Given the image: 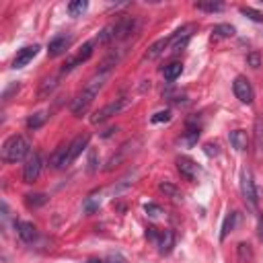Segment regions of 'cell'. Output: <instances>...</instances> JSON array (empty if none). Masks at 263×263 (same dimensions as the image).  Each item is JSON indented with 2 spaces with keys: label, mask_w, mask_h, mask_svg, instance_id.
Returning a JSON list of instances; mask_svg holds the SVG:
<instances>
[{
  "label": "cell",
  "mask_w": 263,
  "mask_h": 263,
  "mask_svg": "<svg viewBox=\"0 0 263 263\" xmlns=\"http://www.w3.org/2000/svg\"><path fill=\"white\" fill-rule=\"evenodd\" d=\"M97 171V152L90 150L88 152V173H95Z\"/></svg>",
  "instance_id": "obj_35"
},
{
  "label": "cell",
  "mask_w": 263,
  "mask_h": 263,
  "mask_svg": "<svg viewBox=\"0 0 263 263\" xmlns=\"http://www.w3.org/2000/svg\"><path fill=\"white\" fill-rule=\"evenodd\" d=\"M177 168H179V173H181L187 181H195L197 175H199V166H197L191 158H187V156H179V158H177Z\"/></svg>",
  "instance_id": "obj_11"
},
{
  "label": "cell",
  "mask_w": 263,
  "mask_h": 263,
  "mask_svg": "<svg viewBox=\"0 0 263 263\" xmlns=\"http://www.w3.org/2000/svg\"><path fill=\"white\" fill-rule=\"evenodd\" d=\"M105 263H127V259L123 255H119V253H109Z\"/></svg>",
  "instance_id": "obj_33"
},
{
  "label": "cell",
  "mask_w": 263,
  "mask_h": 263,
  "mask_svg": "<svg viewBox=\"0 0 263 263\" xmlns=\"http://www.w3.org/2000/svg\"><path fill=\"white\" fill-rule=\"evenodd\" d=\"M146 214H148L150 218H156V216L162 214V210H160L156 203H148V205H146Z\"/></svg>",
  "instance_id": "obj_34"
},
{
  "label": "cell",
  "mask_w": 263,
  "mask_h": 263,
  "mask_svg": "<svg viewBox=\"0 0 263 263\" xmlns=\"http://www.w3.org/2000/svg\"><path fill=\"white\" fill-rule=\"evenodd\" d=\"M240 14H245L247 18H251L255 23H263V14L259 10H255V8H251V6H242L240 8Z\"/></svg>",
  "instance_id": "obj_28"
},
{
  "label": "cell",
  "mask_w": 263,
  "mask_h": 263,
  "mask_svg": "<svg viewBox=\"0 0 263 263\" xmlns=\"http://www.w3.org/2000/svg\"><path fill=\"white\" fill-rule=\"evenodd\" d=\"M181 72H183V64H181V62H171V64L164 66V70H162V74H164V78H166L168 82L177 80V78L181 76Z\"/></svg>",
  "instance_id": "obj_20"
},
{
  "label": "cell",
  "mask_w": 263,
  "mask_h": 263,
  "mask_svg": "<svg viewBox=\"0 0 263 263\" xmlns=\"http://www.w3.org/2000/svg\"><path fill=\"white\" fill-rule=\"evenodd\" d=\"M195 8L197 10H205V12H220V10H224V4L222 2L203 0V2H195Z\"/></svg>",
  "instance_id": "obj_24"
},
{
  "label": "cell",
  "mask_w": 263,
  "mask_h": 263,
  "mask_svg": "<svg viewBox=\"0 0 263 263\" xmlns=\"http://www.w3.org/2000/svg\"><path fill=\"white\" fill-rule=\"evenodd\" d=\"M92 41H86L82 47H80V51L76 53V55H72V58H68L66 60V64L62 66V74H66V72H70V70H74L76 66H80L82 62H86L90 55H92Z\"/></svg>",
  "instance_id": "obj_9"
},
{
  "label": "cell",
  "mask_w": 263,
  "mask_h": 263,
  "mask_svg": "<svg viewBox=\"0 0 263 263\" xmlns=\"http://www.w3.org/2000/svg\"><path fill=\"white\" fill-rule=\"evenodd\" d=\"M228 140H230V146L236 150V152H242L247 150L249 146V138H247V132L245 129H232L228 134Z\"/></svg>",
  "instance_id": "obj_14"
},
{
  "label": "cell",
  "mask_w": 263,
  "mask_h": 263,
  "mask_svg": "<svg viewBox=\"0 0 263 263\" xmlns=\"http://www.w3.org/2000/svg\"><path fill=\"white\" fill-rule=\"evenodd\" d=\"M236 222H238V214L236 212H230L226 218H224V224H222V232H220V240H224L232 230H234V226H236Z\"/></svg>",
  "instance_id": "obj_19"
},
{
  "label": "cell",
  "mask_w": 263,
  "mask_h": 263,
  "mask_svg": "<svg viewBox=\"0 0 263 263\" xmlns=\"http://www.w3.org/2000/svg\"><path fill=\"white\" fill-rule=\"evenodd\" d=\"M257 234H259V238L263 240V214L259 216V226H257Z\"/></svg>",
  "instance_id": "obj_38"
},
{
  "label": "cell",
  "mask_w": 263,
  "mask_h": 263,
  "mask_svg": "<svg viewBox=\"0 0 263 263\" xmlns=\"http://www.w3.org/2000/svg\"><path fill=\"white\" fill-rule=\"evenodd\" d=\"M37 51H39V45H27V47H23V49H18V53L14 55V60H12V68H23V66H27L35 55H37Z\"/></svg>",
  "instance_id": "obj_12"
},
{
  "label": "cell",
  "mask_w": 263,
  "mask_h": 263,
  "mask_svg": "<svg viewBox=\"0 0 263 263\" xmlns=\"http://www.w3.org/2000/svg\"><path fill=\"white\" fill-rule=\"evenodd\" d=\"M193 31H195V25H183L181 29H177L173 35H171V51H181L185 45H187V41L191 39V35H193Z\"/></svg>",
  "instance_id": "obj_7"
},
{
  "label": "cell",
  "mask_w": 263,
  "mask_h": 263,
  "mask_svg": "<svg viewBox=\"0 0 263 263\" xmlns=\"http://www.w3.org/2000/svg\"><path fill=\"white\" fill-rule=\"evenodd\" d=\"M31 146L25 136H10L2 144V160L4 162H21L29 156Z\"/></svg>",
  "instance_id": "obj_2"
},
{
  "label": "cell",
  "mask_w": 263,
  "mask_h": 263,
  "mask_svg": "<svg viewBox=\"0 0 263 263\" xmlns=\"http://www.w3.org/2000/svg\"><path fill=\"white\" fill-rule=\"evenodd\" d=\"M16 90H18V82H12V84L2 92V99H4V101H8V99H10V95H12V92H16Z\"/></svg>",
  "instance_id": "obj_36"
},
{
  "label": "cell",
  "mask_w": 263,
  "mask_h": 263,
  "mask_svg": "<svg viewBox=\"0 0 263 263\" xmlns=\"http://www.w3.org/2000/svg\"><path fill=\"white\" fill-rule=\"evenodd\" d=\"M232 90L236 95V99L245 105H251L253 99H255V90H253V84L247 76H236L234 82H232Z\"/></svg>",
  "instance_id": "obj_4"
},
{
  "label": "cell",
  "mask_w": 263,
  "mask_h": 263,
  "mask_svg": "<svg viewBox=\"0 0 263 263\" xmlns=\"http://www.w3.org/2000/svg\"><path fill=\"white\" fill-rule=\"evenodd\" d=\"M236 251H238V261L240 263H251L253 261V249H251L249 242H238Z\"/></svg>",
  "instance_id": "obj_23"
},
{
  "label": "cell",
  "mask_w": 263,
  "mask_h": 263,
  "mask_svg": "<svg viewBox=\"0 0 263 263\" xmlns=\"http://www.w3.org/2000/svg\"><path fill=\"white\" fill-rule=\"evenodd\" d=\"M156 247H158V253L160 255H168L173 251V247H175V232L173 230H162L160 240H158Z\"/></svg>",
  "instance_id": "obj_15"
},
{
  "label": "cell",
  "mask_w": 263,
  "mask_h": 263,
  "mask_svg": "<svg viewBox=\"0 0 263 263\" xmlns=\"http://www.w3.org/2000/svg\"><path fill=\"white\" fill-rule=\"evenodd\" d=\"M16 232L25 242H33L37 238V228L31 222H16Z\"/></svg>",
  "instance_id": "obj_16"
},
{
  "label": "cell",
  "mask_w": 263,
  "mask_h": 263,
  "mask_svg": "<svg viewBox=\"0 0 263 263\" xmlns=\"http://www.w3.org/2000/svg\"><path fill=\"white\" fill-rule=\"evenodd\" d=\"M86 263H101V261H86Z\"/></svg>",
  "instance_id": "obj_39"
},
{
  "label": "cell",
  "mask_w": 263,
  "mask_h": 263,
  "mask_svg": "<svg viewBox=\"0 0 263 263\" xmlns=\"http://www.w3.org/2000/svg\"><path fill=\"white\" fill-rule=\"evenodd\" d=\"M253 136H255V150H257V158H263V117H257V119H255Z\"/></svg>",
  "instance_id": "obj_17"
},
{
  "label": "cell",
  "mask_w": 263,
  "mask_h": 263,
  "mask_svg": "<svg viewBox=\"0 0 263 263\" xmlns=\"http://www.w3.org/2000/svg\"><path fill=\"white\" fill-rule=\"evenodd\" d=\"M232 35H234V27L232 25H226V23L216 25L212 29V39H222V37H232Z\"/></svg>",
  "instance_id": "obj_22"
},
{
  "label": "cell",
  "mask_w": 263,
  "mask_h": 263,
  "mask_svg": "<svg viewBox=\"0 0 263 263\" xmlns=\"http://www.w3.org/2000/svg\"><path fill=\"white\" fill-rule=\"evenodd\" d=\"M105 78H107V74L97 72V76H92V78L84 84V88H82V90L74 97V101L70 103V111H72L74 115H82V113H86V111H88V107H90L92 99L99 95V90H101V86H103Z\"/></svg>",
  "instance_id": "obj_1"
},
{
  "label": "cell",
  "mask_w": 263,
  "mask_h": 263,
  "mask_svg": "<svg viewBox=\"0 0 263 263\" xmlns=\"http://www.w3.org/2000/svg\"><path fill=\"white\" fill-rule=\"evenodd\" d=\"M70 43H72V37H70V35H58V37H53V39L47 43V53H49L51 58L62 55V53L68 51Z\"/></svg>",
  "instance_id": "obj_10"
},
{
  "label": "cell",
  "mask_w": 263,
  "mask_h": 263,
  "mask_svg": "<svg viewBox=\"0 0 263 263\" xmlns=\"http://www.w3.org/2000/svg\"><path fill=\"white\" fill-rule=\"evenodd\" d=\"M168 45H171V35H168V37H164V39L154 41V43L146 49V53L142 55V60H144V62H146V60H148V62H150V60H156L160 53H164V49H166Z\"/></svg>",
  "instance_id": "obj_13"
},
{
  "label": "cell",
  "mask_w": 263,
  "mask_h": 263,
  "mask_svg": "<svg viewBox=\"0 0 263 263\" xmlns=\"http://www.w3.org/2000/svg\"><path fill=\"white\" fill-rule=\"evenodd\" d=\"M86 8H88V2H86V0H72V2L68 4V12H70V16H80Z\"/></svg>",
  "instance_id": "obj_26"
},
{
  "label": "cell",
  "mask_w": 263,
  "mask_h": 263,
  "mask_svg": "<svg viewBox=\"0 0 263 263\" xmlns=\"http://www.w3.org/2000/svg\"><path fill=\"white\" fill-rule=\"evenodd\" d=\"M247 64H249L251 68H259V66H261V55H259L257 51H251V53L247 55Z\"/></svg>",
  "instance_id": "obj_32"
},
{
  "label": "cell",
  "mask_w": 263,
  "mask_h": 263,
  "mask_svg": "<svg viewBox=\"0 0 263 263\" xmlns=\"http://www.w3.org/2000/svg\"><path fill=\"white\" fill-rule=\"evenodd\" d=\"M55 78H45L43 82H41V86H39V99H43V97H47L53 88H55Z\"/></svg>",
  "instance_id": "obj_27"
},
{
  "label": "cell",
  "mask_w": 263,
  "mask_h": 263,
  "mask_svg": "<svg viewBox=\"0 0 263 263\" xmlns=\"http://www.w3.org/2000/svg\"><path fill=\"white\" fill-rule=\"evenodd\" d=\"M125 105H127V101H125V99H115V101L107 103L105 107H101V109L90 117V121H92V123H103V121H107L109 117L117 115L121 109H125Z\"/></svg>",
  "instance_id": "obj_6"
},
{
  "label": "cell",
  "mask_w": 263,
  "mask_h": 263,
  "mask_svg": "<svg viewBox=\"0 0 263 263\" xmlns=\"http://www.w3.org/2000/svg\"><path fill=\"white\" fill-rule=\"evenodd\" d=\"M25 203H27V208H41L47 203V195L45 193H27Z\"/></svg>",
  "instance_id": "obj_21"
},
{
  "label": "cell",
  "mask_w": 263,
  "mask_h": 263,
  "mask_svg": "<svg viewBox=\"0 0 263 263\" xmlns=\"http://www.w3.org/2000/svg\"><path fill=\"white\" fill-rule=\"evenodd\" d=\"M168 119H171V111H168V109L156 111V113L152 115V123H162V121H168Z\"/></svg>",
  "instance_id": "obj_30"
},
{
  "label": "cell",
  "mask_w": 263,
  "mask_h": 263,
  "mask_svg": "<svg viewBox=\"0 0 263 263\" xmlns=\"http://www.w3.org/2000/svg\"><path fill=\"white\" fill-rule=\"evenodd\" d=\"M160 234H162V230H158V228H154V226H148V228H146V236H148V238H150L154 245H158Z\"/></svg>",
  "instance_id": "obj_31"
},
{
  "label": "cell",
  "mask_w": 263,
  "mask_h": 263,
  "mask_svg": "<svg viewBox=\"0 0 263 263\" xmlns=\"http://www.w3.org/2000/svg\"><path fill=\"white\" fill-rule=\"evenodd\" d=\"M66 152H68V144H66V146L62 144V146H60V148H58V150H55V152L51 154V158H49V162H51V166H53V168H60V166L64 164V158H66Z\"/></svg>",
  "instance_id": "obj_25"
},
{
  "label": "cell",
  "mask_w": 263,
  "mask_h": 263,
  "mask_svg": "<svg viewBox=\"0 0 263 263\" xmlns=\"http://www.w3.org/2000/svg\"><path fill=\"white\" fill-rule=\"evenodd\" d=\"M205 152H208L210 156H216V154H218V146H216V144H205Z\"/></svg>",
  "instance_id": "obj_37"
},
{
  "label": "cell",
  "mask_w": 263,
  "mask_h": 263,
  "mask_svg": "<svg viewBox=\"0 0 263 263\" xmlns=\"http://www.w3.org/2000/svg\"><path fill=\"white\" fill-rule=\"evenodd\" d=\"M45 113H35V115H31L29 119H27V127H31V129H35V127H39V125H43V121H45Z\"/></svg>",
  "instance_id": "obj_29"
},
{
  "label": "cell",
  "mask_w": 263,
  "mask_h": 263,
  "mask_svg": "<svg viewBox=\"0 0 263 263\" xmlns=\"http://www.w3.org/2000/svg\"><path fill=\"white\" fill-rule=\"evenodd\" d=\"M41 173V154L39 152H33L27 162H25V168H23V181L25 183H35L37 177Z\"/></svg>",
  "instance_id": "obj_8"
},
{
  "label": "cell",
  "mask_w": 263,
  "mask_h": 263,
  "mask_svg": "<svg viewBox=\"0 0 263 263\" xmlns=\"http://www.w3.org/2000/svg\"><path fill=\"white\" fill-rule=\"evenodd\" d=\"M240 195H242V199L247 201L249 208H257V199H259L257 195H259V191H257V185H255L253 175H251L249 168H242L240 171Z\"/></svg>",
  "instance_id": "obj_3"
},
{
  "label": "cell",
  "mask_w": 263,
  "mask_h": 263,
  "mask_svg": "<svg viewBox=\"0 0 263 263\" xmlns=\"http://www.w3.org/2000/svg\"><path fill=\"white\" fill-rule=\"evenodd\" d=\"M88 142H90V134H80V136H76V138L68 144V152H66V158H64V164H62V166H70V164L82 154V150L88 146Z\"/></svg>",
  "instance_id": "obj_5"
},
{
  "label": "cell",
  "mask_w": 263,
  "mask_h": 263,
  "mask_svg": "<svg viewBox=\"0 0 263 263\" xmlns=\"http://www.w3.org/2000/svg\"><path fill=\"white\" fill-rule=\"evenodd\" d=\"M158 189H160L166 197H171V199H175V201H183V193H181L171 181H162V183H158Z\"/></svg>",
  "instance_id": "obj_18"
}]
</instances>
